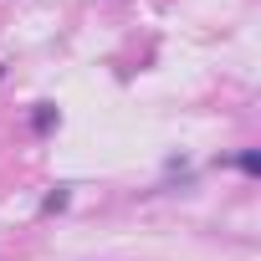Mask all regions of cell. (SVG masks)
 <instances>
[{
	"instance_id": "obj_1",
	"label": "cell",
	"mask_w": 261,
	"mask_h": 261,
	"mask_svg": "<svg viewBox=\"0 0 261 261\" xmlns=\"http://www.w3.org/2000/svg\"><path fill=\"white\" fill-rule=\"evenodd\" d=\"M31 128H36V134H51V128H57V108H51V102H36V113H31Z\"/></svg>"
},
{
	"instance_id": "obj_2",
	"label": "cell",
	"mask_w": 261,
	"mask_h": 261,
	"mask_svg": "<svg viewBox=\"0 0 261 261\" xmlns=\"http://www.w3.org/2000/svg\"><path fill=\"white\" fill-rule=\"evenodd\" d=\"M236 169H241V174H261V154H256V149H241V154H236Z\"/></svg>"
},
{
	"instance_id": "obj_3",
	"label": "cell",
	"mask_w": 261,
	"mask_h": 261,
	"mask_svg": "<svg viewBox=\"0 0 261 261\" xmlns=\"http://www.w3.org/2000/svg\"><path fill=\"white\" fill-rule=\"evenodd\" d=\"M41 210H67V190H51V195L41 200Z\"/></svg>"
}]
</instances>
